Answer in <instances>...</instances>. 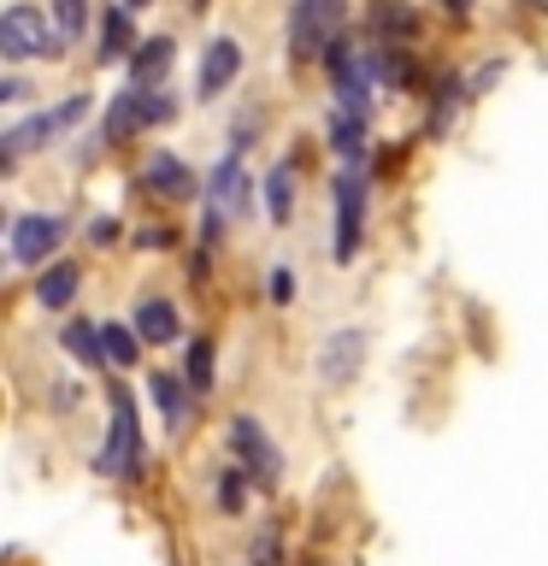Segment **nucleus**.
I'll use <instances>...</instances> for the list:
<instances>
[{
	"label": "nucleus",
	"instance_id": "nucleus-11",
	"mask_svg": "<svg viewBox=\"0 0 548 566\" xmlns=\"http://www.w3.org/2000/svg\"><path fill=\"white\" fill-rule=\"evenodd\" d=\"M77 290H83V265L77 260H53V265H42V277H35V301H42L48 313L71 307Z\"/></svg>",
	"mask_w": 548,
	"mask_h": 566
},
{
	"label": "nucleus",
	"instance_id": "nucleus-3",
	"mask_svg": "<svg viewBox=\"0 0 548 566\" xmlns=\"http://www.w3.org/2000/svg\"><path fill=\"white\" fill-rule=\"evenodd\" d=\"M366 166H348L336 171V184H330V207H336V260H354L360 254V242H366Z\"/></svg>",
	"mask_w": 548,
	"mask_h": 566
},
{
	"label": "nucleus",
	"instance_id": "nucleus-29",
	"mask_svg": "<svg viewBox=\"0 0 548 566\" xmlns=\"http://www.w3.org/2000/svg\"><path fill=\"white\" fill-rule=\"evenodd\" d=\"M88 242H95V248H113V242H118V219H95V224H88Z\"/></svg>",
	"mask_w": 548,
	"mask_h": 566
},
{
	"label": "nucleus",
	"instance_id": "nucleus-20",
	"mask_svg": "<svg viewBox=\"0 0 548 566\" xmlns=\"http://www.w3.org/2000/svg\"><path fill=\"white\" fill-rule=\"evenodd\" d=\"M265 212L283 224L295 212V166L283 159V166H272V177H265Z\"/></svg>",
	"mask_w": 548,
	"mask_h": 566
},
{
	"label": "nucleus",
	"instance_id": "nucleus-31",
	"mask_svg": "<svg viewBox=\"0 0 548 566\" xmlns=\"http://www.w3.org/2000/svg\"><path fill=\"white\" fill-rule=\"evenodd\" d=\"M466 7H472V0H449V12H454V18H466Z\"/></svg>",
	"mask_w": 548,
	"mask_h": 566
},
{
	"label": "nucleus",
	"instance_id": "nucleus-4",
	"mask_svg": "<svg viewBox=\"0 0 548 566\" xmlns=\"http://www.w3.org/2000/svg\"><path fill=\"white\" fill-rule=\"evenodd\" d=\"M224 442H230V454H236L265 490L283 484V454H277V442L265 437V424H260L254 413H236V419H230V424H224Z\"/></svg>",
	"mask_w": 548,
	"mask_h": 566
},
{
	"label": "nucleus",
	"instance_id": "nucleus-19",
	"mask_svg": "<svg viewBox=\"0 0 548 566\" xmlns=\"http://www.w3.org/2000/svg\"><path fill=\"white\" fill-rule=\"evenodd\" d=\"M366 65H371V77H378V88H407V83H413V65H407V53L389 48V42L371 48Z\"/></svg>",
	"mask_w": 548,
	"mask_h": 566
},
{
	"label": "nucleus",
	"instance_id": "nucleus-16",
	"mask_svg": "<svg viewBox=\"0 0 548 566\" xmlns=\"http://www.w3.org/2000/svg\"><path fill=\"white\" fill-rule=\"evenodd\" d=\"M154 401H159V413H166L171 431H183L189 407H194V389L183 384V371H154Z\"/></svg>",
	"mask_w": 548,
	"mask_h": 566
},
{
	"label": "nucleus",
	"instance_id": "nucleus-28",
	"mask_svg": "<svg viewBox=\"0 0 548 566\" xmlns=\"http://www.w3.org/2000/svg\"><path fill=\"white\" fill-rule=\"evenodd\" d=\"M136 248H171V230L166 224H141L136 230Z\"/></svg>",
	"mask_w": 548,
	"mask_h": 566
},
{
	"label": "nucleus",
	"instance_id": "nucleus-1",
	"mask_svg": "<svg viewBox=\"0 0 548 566\" xmlns=\"http://www.w3.org/2000/svg\"><path fill=\"white\" fill-rule=\"evenodd\" d=\"M113 424H106V442L95 454V472L106 478H141V467H148V442H141V424H136V396L124 384H113Z\"/></svg>",
	"mask_w": 548,
	"mask_h": 566
},
{
	"label": "nucleus",
	"instance_id": "nucleus-26",
	"mask_svg": "<svg viewBox=\"0 0 548 566\" xmlns=\"http://www.w3.org/2000/svg\"><path fill=\"white\" fill-rule=\"evenodd\" d=\"M265 295H272L277 307H289V301H295V272H289V265H272V272H265Z\"/></svg>",
	"mask_w": 548,
	"mask_h": 566
},
{
	"label": "nucleus",
	"instance_id": "nucleus-23",
	"mask_svg": "<svg viewBox=\"0 0 548 566\" xmlns=\"http://www.w3.org/2000/svg\"><path fill=\"white\" fill-rule=\"evenodd\" d=\"M460 101H466V83H460L454 71H449V77L436 83V101H431V124H424V130H431V136H436V130H449V118H454V106H460Z\"/></svg>",
	"mask_w": 548,
	"mask_h": 566
},
{
	"label": "nucleus",
	"instance_id": "nucleus-7",
	"mask_svg": "<svg viewBox=\"0 0 548 566\" xmlns=\"http://www.w3.org/2000/svg\"><path fill=\"white\" fill-rule=\"evenodd\" d=\"M60 237H65V219H60V212H18L7 254H12V265H42L53 248H60Z\"/></svg>",
	"mask_w": 548,
	"mask_h": 566
},
{
	"label": "nucleus",
	"instance_id": "nucleus-6",
	"mask_svg": "<svg viewBox=\"0 0 548 566\" xmlns=\"http://www.w3.org/2000/svg\"><path fill=\"white\" fill-rule=\"evenodd\" d=\"M83 113H88V95H71L65 106H53V113H30L24 124H12V130L0 136V142H7V171H12V166H18V159H24L30 148H42V142H53V136L65 130V124H77Z\"/></svg>",
	"mask_w": 548,
	"mask_h": 566
},
{
	"label": "nucleus",
	"instance_id": "nucleus-21",
	"mask_svg": "<svg viewBox=\"0 0 548 566\" xmlns=\"http://www.w3.org/2000/svg\"><path fill=\"white\" fill-rule=\"evenodd\" d=\"M419 30V12L413 7H396V0H378V7H371V35H413Z\"/></svg>",
	"mask_w": 548,
	"mask_h": 566
},
{
	"label": "nucleus",
	"instance_id": "nucleus-17",
	"mask_svg": "<svg viewBox=\"0 0 548 566\" xmlns=\"http://www.w3.org/2000/svg\"><path fill=\"white\" fill-rule=\"evenodd\" d=\"M325 136H330V148L342 154V159H354V166H366V118L360 113H336L325 118Z\"/></svg>",
	"mask_w": 548,
	"mask_h": 566
},
{
	"label": "nucleus",
	"instance_id": "nucleus-32",
	"mask_svg": "<svg viewBox=\"0 0 548 566\" xmlns=\"http://www.w3.org/2000/svg\"><path fill=\"white\" fill-rule=\"evenodd\" d=\"M124 7H130V12H136V7H148V0H124Z\"/></svg>",
	"mask_w": 548,
	"mask_h": 566
},
{
	"label": "nucleus",
	"instance_id": "nucleus-25",
	"mask_svg": "<svg viewBox=\"0 0 548 566\" xmlns=\"http://www.w3.org/2000/svg\"><path fill=\"white\" fill-rule=\"evenodd\" d=\"M53 24H60L71 42L88 30V0H53Z\"/></svg>",
	"mask_w": 548,
	"mask_h": 566
},
{
	"label": "nucleus",
	"instance_id": "nucleus-13",
	"mask_svg": "<svg viewBox=\"0 0 548 566\" xmlns=\"http://www.w3.org/2000/svg\"><path fill=\"white\" fill-rule=\"evenodd\" d=\"M136 331H141V343H177L183 318H177V307L166 295H141L136 301Z\"/></svg>",
	"mask_w": 548,
	"mask_h": 566
},
{
	"label": "nucleus",
	"instance_id": "nucleus-14",
	"mask_svg": "<svg viewBox=\"0 0 548 566\" xmlns=\"http://www.w3.org/2000/svg\"><path fill=\"white\" fill-rule=\"evenodd\" d=\"M171 60H177L171 35H148V42H136V53H130V83H136V88H154V83L171 71Z\"/></svg>",
	"mask_w": 548,
	"mask_h": 566
},
{
	"label": "nucleus",
	"instance_id": "nucleus-12",
	"mask_svg": "<svg viewBox=\"0 0 548 566\" xmlns=\"http://www.w3.org/2000/svg\"><path fill=\"white\" fill-rule=\"evenodd\" d=\"M136 53V30H130V7H106L101 12V48H95V60L101 65H113V60H130Z\"/></svg>",
	"mask_w": 548,
	"mask_h": 566
},
{
	"label": "nucleus",
	"instance_id": "nucleus-27",
	"mask_svg": "<svg viewBox=\"0 0 548 566\" xmlns=\"http://www.w3.org/2000/svg\"><path fill=\"white\" fill-rule=\"evenodd\" d=\"M277 555H283V531H277V525H265V531H260V543H254V566H283Z\"/></svg>",
	"mask_w": 548,
	"mask_h": 566
},
{
	"label": "nucleus",
	"instance_id": "nucleus-24",
	"mask_svg": "<svg viewBox=\"0 0 548 566\" xmlns=\"http://www.w3.org/2000/svg\"><path fill=\"white\" fill-rule=\"evenodd\" d=\"M101 336H106V360H113V366H136V325H101Z\"/></svg>",
	"mask_w": 548,
	"mask_h": 566
},
{
	"label": "nucleus",
	"instance_id": "nucleus-9",
	"mask_svg": "<svg viewBox=\"0 0 548 566\" xmlns=\"http://www.w3.org/2000/svg\"><path fill=\"white\" fill-rule=\"evenodd\" d=\"M136 189L166 195V201H194V195H201V177H194L177 154H154L148 166L136 171Z\"/></svg>",
	"mask_w": 548,
	"mask_h": 566
},
{
	"label": "nucleus",
	"instance_id": "nucleus-8",
	"mask_svg": "<svg viewBox=\"0 0 548 566\" xmlns=\"http://www.w3.org/2000/svg\"><path fill=\"white\" fill-rule=\"evenodd\" d=\"M360 366H366V331L360 325H342V331H330L325 343H318V384H354L360 378Z\"/></svg>",
	"mask_w": 548,
	"mask_h": 566
},
{
	"label": "nucleus",
	"instance_id": "nucleus-2",
	"mask_svg": "<svg viewBox=\"0 0 548 566\" xmlns=\"http://www.w3.org/2000/svg\"><path fill=\"white\" fill-rule=\"evenodd\" d=\"M71 48V35L60 24H48L42 7H7V18H0V53L18 65V60H60V53Z\"/></svg>",
	"mask_w": 548,
	"mask_h": 566
},
{
	"label": "nucleus",
	"instance_id": "nucleus-10",
	"mask_svg": "<svg viewBox=\"0 0 548 566\" xmlns=\"http://www.w3.org/2000/svg\"><path fill=\"white\" fill-rule=\"evenodd\" d=\"M236 71H242V42H230V35L207 42V53H201V77H194V101L224 95V88L236 83Z\"/></svg>",
	"mask_w": 548,
	"mask_h": 566
},
{
	"label": "nucleus",
	"instance_id": "nucleus-22",
	"mask_svg": "<svg viewBox=\"0 0 548 566\" xmlns=\"http://www.w3.org/2000/svg\"><path fill=\"white\" fill-rule=\"evenodd\" d=\"M254 484H260V478L247 472L242 460H236V467H224V472H219V507H224V513H242V507H247V490H254Z\"/></svg>",
	"mask_w": 548,
	"mask_h": 566
},
{
	"label": "nucleus",
	"instance_id": "nucleus-18",
	"mask_svg": "<svg viewBox=\"0 0 548 566\" xmlns=\"http://www.w3.org/2000/svg\"><path fill=\"white\" fill-rule=\"evenodd\" d=\"M183 384L194 389V401H207L212 384H219V366H212V343H207V336H194V343L183 348Z\"/></svg>",
	"mask_w": 548,
	"mask_h": 566
},
{
	"label": "nucleus",
	"instance_id": "nucleus-15",
	"mask_svg": "<svg viewBox=\"0 0 548 566\" xmlns=\"http://www.w3.org/2000/svg\"><path fill=\"white\" fill-rule=\"evenodd\" d=\"M60 343H65V354L77 366H88V371H101V366H113L106 360V336H101V325H88V318H71V325L60 331Z\"/></svg>",
	"mask_w": 548,
	"mask_h": 566
},
{
	"label": "nucleus",
	"instance_id": "nucleus-5",
	"mask_svg": "<svg viewBox=\"0 0 548 566\" xmlns=\"http://www.w3.org/2000/svg\"><path fill=\"white\" fill-rule=\"evenodd\" d=\"M330 35H342V0H295V12H289V53L295 60L325 53Z\"/></svg>",
	"mask_w": 548,
	"mask_h": 566
},
{
	"label": "nucleus",
	"instance_id": "nucleus-30",
	"mask_svg": "<svg viewBox=\"0 0 548 566\" xmlns=\"http://www.w3.org/2000/svg\"><path fill=\"white\" fill-rule=\"evenodd\" d=\"M24 95H30V88L18 83V77H7V83H0V101H24Z\"/></svg>",
	"mask_w": 548,
	"mask_h": 566
}]
</instances>
